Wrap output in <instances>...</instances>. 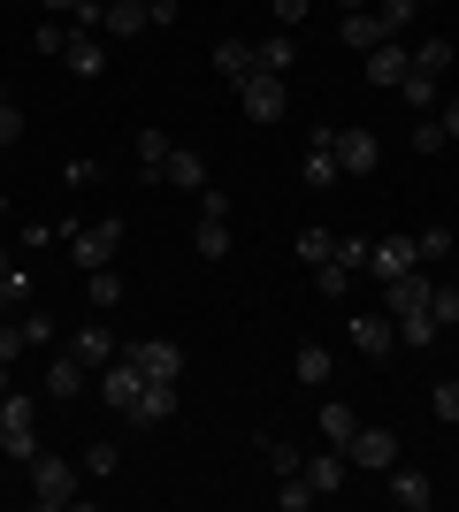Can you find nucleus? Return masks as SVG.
<instances>
[{
    "label": "nucleus",
    "instance_id": "23",
    "mask_svg": "<svg viewBox=\"0 0 459 512\" xmlns=\"http://www.w3.org/2000/svg\"><path fill=\"white\" fill-rule=\"evenodd\" d=\"M192 253H199V260H230V222H222V214H199Z\"/></svg>",
    "mask_w": 459,
    "mask_h": 512
},
{
    "label": "nucleus",
    "instance_id": "54",
    "mask_svg": "<svg viewBox=\"0 0 459 512\" xmlns=\"http://www.w3.org/2000/svg\"><path fill=\"white\" fill-rule=\"evenodd\" d=\"M0 107H16V100H8V85H0Z\"/></svg>",
    "mask_w": 459,
    "mask_h": 512
},
{
    "label": "nucleus",
    "instance_id": "11",
    "mask_svg": "<svg viewBox=\"0 0 459 512\" xmlns=\"http://www.w3.org/2000/svg\"><path fill=\"white\" fill-rule=\"evenodd\" d=\"M360 62H368V85L398 92V77L414 69V54H406V46H398V39H383V46H375V54H360Z\"/></svg>",
    "mask_w": 459,
    "mask_h": 512
},
{
    "label": "nucleus",
    "instance_id": "8",
    "mask_svg": "<svg viewBox=\"0 0 459 512\" xmlns=\"http://www.w3.org/2000/svg\"><path fill=\"white\" fill-rule=\"evenodd\" d=\"M368 268H375L383 283H391V276H406V268H421L414 237H375V245H368Z\"/></svg>",
    "mask_w": 459,
    "mask_h": 512
},
{
    "label": "nucleus",
    "instance_id": "6",
    "mask_svg": "<svg viewBox=\"0 0 459 512\" xmlns=\"http://www.w3.org/2000/svg\"><path fill=\"white\" fill-rule=\"evenodd\" d=\"M345 467L391 474V467H398V436H391V428H352V444H345Z\"/></svg>",
    "mask_w": 459,
    "mask_h": 512
},
{
    "label": "nucleus",
    "instance_id": "48",
    "mask_svg": "<svg viewBox=\"0 0 459 512\" xmlns=\"http://www.w3.org/2000/svg\"><path fill=\"white\" fill-rule=\"evenodd\" d=\"M268 8H276V23H284V31H291V23H299L306 8H314V0H268Z\"/></svg>",
    "mask_w": 459,
    "mask_h": 512
},
{
    "label": "nucleus",
    "instance_id": "16",
    "mask_svg": "<svg viewBox=\"0 0 459 512\" xmlns=\"http://www.w3.org/2000/svg\"><path fill=\"white\" fill-rule=\"evenodd\" d=\"M429 497H437V490H429V474H421V467H391V505L429 512Z\"/></svg>",
    "mask_w": 459,
    "mask_h": 512
},
{
    "label": "nucleus",
    "instance_id": "31",
    "mask_svg": "<svg viewBox=\"0 0 459 512\" xmlns=\"http://www.w3.org/2000/svg\"><path fill=\"white\" fill-rule=\"evenodd\" d=\"M414 69H421V77H444V69H452V39H421L414 46Z\"/></svg>",
    "mask_w": 459,
    "mask_h": 512
},
{
    "label": "nucleus",
    "instance_id": "42",
    "mask_svg": "<svg viewBox=\"0 0 459 512\" xmlns=\"http://www.w3.org/2000/svg\"><path fill=\"white\" fill-rule=\"evenodd\" d=\"M85 467H92V474H115V467H123V451L100 436V444H85Z\"/></svg>",
    "mask_w": 459,
    "mask_h": 512
},
{
    "label": "nucleus",
    "instance_id": "39",
    "mask_svg": "<svg viewBox=\"0 0 459 512\" xmlns=\"http://www.w3.org/2000/svg\"><path fill=\"white\" fill-rule=\"evenodd\" d=\"M23 344H31V337H23V314H0V367L16 360Z\"/></svg>",
    "mask_w": 459,
    "mask_h": 512
},
{
    "label": "nucleus",
    "instance_id": "33",
    "mask_svg": "<svg viewBox=\"0 0 459 512\" xmlns=\"http://www.w3.org/2000/svg\"><path fill=\"white\" fill-rule=\"evenodd\" d=\"M0 421H8V428H39V398L8 390V398H0Z\"/></svg>",
    "mask_w": 459,
    "mask_h": 512
},
{
    "label": "nucleus",
    "instance_id": "43",
    "mask_svg": "<svg viewBox=\"0 0 459 512\" xmlns=\"http://www.w3.org/2000/svg\"><path fill=\"white\" fill-rule=\"evenodd\" d=\"M452 245H459L452 230H421V237H414V253H421V260H444V253H452Z\"/></svg>",
    "mask_w": 459,
    "mask_h": 512
},
{
    "label": "nucleus",
    "instance_id": "53",
    "mask_svg": "<svg viewBox=\"0 0 459 512\" xmlns=\"http://www.w3.org/2000/svg\"><path fill=\"white\" fill-rule=\"evenodd\" d=\"M0 451H8V421H0Z\"/></svg>",
    "mask_w": 459,
    "mask_h": 512
},
{
    "label": "nucleus",
    "instance_id": "38",
    "mask_svg": "<svg viewBox=\"0 0 459 512\" xmlns=\"http://www.w3.org/2000/svg\"><path fill=\"white\" fill-rule=\"evenodd\" d=\"M276 505H284V512H306V505H314V482H306V474H284V490H276Z\"/></svg>",
    "mask_w": 459,
    "mask_h": 512
},
{
    "label": "nucleus",
    "instance_id": "52",
    "mask_svg": "<svg viewBox=\"0 0 459 512\" xmlns=\"http://www.w3.org/2000/svg\"><path fill=\"white\" fill-rule=\"evenodd\" d=\"M0 398H8V367H0Z\"/></svg>",
    "mask_w": 459,
    "mask_h": 512
},
{
    "label": "nucleus",
    "instance_id": "50",
    "mask_svg": "<svg viewBox=\"0 0 459 512\" xmlns=\"http://www.w3.org/2000/svg\"><path fill=\"white\" fill-rule=\"evenodd\" d=\"M77 8H85V0H46V16H77Z\"/></svg>",
    "mask_w": 459,
    "mask_h": 512
},
{
    "label": "nucleus",
    "instance_id": "41",
    "mask_svg": "<svg viewBox=\"0 0 459 512\" xmlns=\"http://www.w3.org/2000/svg\"><path fill=\"white\" fill-rule=\"evenodd\" d=\"M429 413H437V421H459V383H452V375L429 390Z\"/></svg>",
    "mask_w": 459,
    "mask_h": 512
},
{
    "label": "nucleus",
    "instance_id": "55",
    "mask_svg": "<svg viewBox=\"0 0 459 512\" xmlns=\"http://www.w3.org/2000/svg\"><path fill=\"white\" fill-rule=\"evenodd\" d=\"M345 8H368V0H345Z\"/></svg>",
    "mask_w": 459,
    "mask_h": 512
},
{
    "label": "nucleus",
    "instance_id": "5",
    "mask_svg": "<svg viewBox=\"0 0 459 512\" xmlns=\"http://www.w3.org/2000/svg\"><path fill=\"white\" fill-rule=\"evenodd\" d=\"M238 107L253 115V123H276V115L291 107V85H284V77H268V69H253V77L238 85Z\"/></svg>",
    "mask_w": 459,
    "mask_h": 512
},
{
    "label": "nucleus",
    "instance_id": "47",
    "mask_svg": "<svg viewBox=\"0 0 459 512\" xmlns=\"http://www.w3.org/2000/svg\"><path fill=\"white\" fill-rule=\"evenodd\" d=\"M23 138V107H0V146H16Z\"/></svg>",
    "mask_w": 459,
    "mask_h": 512
},
{
    "label": "nucleus",
    "instance_id": "19",
    "mask_svg": "<svg viewBox=\"0 0 459 512\" xmlns=\"http://www.w3.org/2000/svg\"><path fill=\"white\" fill-rule=\"evenodd\" d=\"M100 23H108V39H138V31L153 23V8H146V0H108V16H100Z\"/></svg>",
    "mask_w": 459,
    "mask_h": 512
},
{
    "label": "nucleus",
    "instance_id": "3",
    "mask_svg": "<svg viewBox=\"0 0 459 512\" xmlns=\"http://www.w3.org/2000/svg\"><path fill=\"white\" fill-rule=\"evenodd\" d=\"M329 153H337V169H345V184L352 176H375V161H383V138H375V130H329Z\"/></svg>",
    "mask_w": 459,
    "mask_h": 512
},
{
    "label": "nucleus",
    "instance_id": "14",
    "mask_svg": "<svg viewBox=\"0 0 459 512\" xmlns=\"http://www.w3.org/2000/svg\"><path fill=\"white\" fill-rule=\"evenodd\" d=\"M161 184H169V192H199V184H207V161H199L192 146H169V169H161Z\"/></svg>",
    "mask_w": 459,
    "mask_h": 512
},
{
    "label": "nucleus",
    "instance_id": "30",
    "mask_svg": "<svg viewBox=\"0 0 459 512\" xmlns=\"http://www.w3.org/2000/svg\"><path fill=\"white\" fill-rule=\"evenodd\" d=\"M69 39H77V23H62V16H46V23H39V54H46V62H62Z\"/></svg>",
    "mask_w": 459,
    "mask_h": 512
},
{
    "label": "nucleus",
    "instance_id": "7",
    "mask_svg": "<svg viewBox=\"0 0 459 512\" xmlns=\"http://www.w3.org/2000/svg\"><path fill=\"white\" fill-rule=\"evenodd\" d=\"M100 390H108V406H115V413H131V406H138V390H146V375H138V367L115 352V360L100 367Z\"/></svg>",
    "mask_w": 459,
    "mask_h": 512
},
{
    "label": "nucleus",
    "instance_id": "34",
    "mask_svg": "<svg viewBox=\"0 0 459 512\" xmlns=\"http://www.w3.org/2000/svg\"><path fill=\"white\" fill-rule=\"evenodd\" d=\"M329 245H337L329 230H299V237H291V253H299L306 268H322V260H329Z\"/></svg>",
    "mask_w": 459,
    "mask_h": 512
},
{
    "label": "nucleus",
    "instance_id": "17",
    "mask_svg": "<svg viewBox=\"0 0 459 512\" xmlns=\"http://www.w3.org/2000/svg\"><path fill=\"white\" fill-rule=\"evenodd\" d=\"M62 62H69V77H100V69H108V46H100V31H77Z\"/></svg>",
    "mask_w": 459,
    "mask_h": 512
},
{
    "label": "nucleus",
    "instance_id": "46",
    "mask_svg": "<svg viewBox=\"0 0 459 512\" xmlns=\"http://www.w3.org/2000/svg\"><path fill=\"white\" fill-rule=\"evenodd\" d=\"M375 16H383V31H391V39H398V31H406V16H414V0H383Z\"/></svg>",
    "mask_w": 459,
    "mask_h": 512
},
{
    "label": "nucleus",
    "instance_id": "35",
    "mask_svg": "<svg viewBox=\"0 0 459 512\" xmlns=\"http://www.w3.org/2000/svg\"><path fill=\"white\" fill-rule=\"evenodd\" d=\"M444 146H452V138H444L437 115H414V153H421V161H429V153H444Z\"/></svg>",
    "mask_w": 459,
    "mask_h": 512
},
{
    "label": "nucleus",
    "instance_id": "20",
    "mask_svg": "<svg viewBox=\"0 0 459 512\" xmlns=\"http://www.w3.org/2000/svg\"><path fill=\"white\" fill-rule=\"evenodd\" d=\"M77 390H85V360H77V352L46 360V398H77Z\"/></svg>",
    "mask_w": 459,
    "mask_h": 512
},
{
    "label": "nucleus",
    "instance_id": "28",
    "mask_svg": "<svg viewBox=\"0 0 459 512\" xmlns=\"http://www.w3.org/2000/svg\"><path fill=\"white\" fill-rule=\"evenodd\" d=\"M253 62H261L268 77H291V62H299V54H291V39L276 31V39H261V46H253Z\"/></svg>",
    "mask_w": 459,
    "mask_h": 512
},
{
    "label": "nucleus",
    "instance_id": "36",
    "mask_svg": "<svg viewBox=\"0 0 459 512\" xmlns=\"http://www.w3.org/2000/svg\"><path fill=\"white\" fill-rule=\"evenodd\" d=\"M314 291H322V299H345V291H352V268L322 260V268H314Z\"/></svg>",
    "mask_w": 459,
    "mask_h": 512
},
{
    "label": "nucleus",
    "instance_id": "2",
    "mask_svg": "<svg viewBox=\"0 0 459 512\" xmlns=\"http://www.w3.org/2000/svg\"><path fill=\"white\" fill-rule=\"evenodd\" d=\"M31 497H39L46 512L54 505H77V467H69V459H54V451H39V459H31Z\"/></svg>",
    "mask_w": 459,
    "mask_h": 512
},
{
    "label": "nucleus",
    "instance_id": "24",
    "mask_svg": "<svg viewBox=\"0 0 459 512\" xmlns=\"http://www.w3.org/2000/svg\"><path fill=\"white\" fill-rule=\"evenodd\" d=\"M391 321H398V344H414V352H421V344H437V337H444L429 306H414V314H391Z\"/></svg>",
    "mask_w": 459,
    "mask_h": 512
},
{
    "label": "nucleus",
    "instance_id": "32",
    "mask_svg": "<svg viewBox=\"0 0 459 512\" xmlns=\"http://www.w3.org/2000/svg\"><path fill=\"white\" fill-rule=\"evenodd\" d=\"M85 299L92 306H123V276H115V268H92V276H85Z\"/></svg>",
    "mask_w": 459,
    "mask_h": 512
},
{
    "label": "nucleus",
    "instance_id": "15",
    "mask_svg": "<svg viewBox=\"0 0 459 512\" xmlns=\"http://www.w3.org/2000/svg\"><path fill=\"white\" fill-rule=\"evenodd\" d=\"M383 39H391V31H383L375 8H345V46H352V54H375Z\"/></svg>",
    "mask_w": 459,
    "mask_h": 512
},
{
    "label": "nucleus",
    "instance_id": "22",
    "mask_svg": "<svg viewBox=\"0 0 459 512\" xmlns=\"http://www.w3.org/2000/svg\"><path fill=\"white\" fill-rule=\"evenodd\" d=\"M215 69H222V85H245L261 62H253V46H245V39H222L215 46Z\"/></svg>",
    "mask_w": 459,
    "mask_h": 512
},
{
    "label": "nucleus",
    "instance_id": "21",
    "mask_svg": "<svg viewBox=\"0 0 459 512\" xmlns=\"http://www.w3.org/2000/svg\"><path fill=\"white\" fill-rule=\"evenodd\" d=\"M69 352H77V360H85V367H108L115 352H123V344H115L108 329H100V321H92V329H77V337H69Z\"/></svg>",
    "mask_w": 459,
    "mask_h": 512
},
{
    "label": "nucleus",
    "instance_id": "49",
    "mask_svg": "<svg viewBox=\"0 0 459 512\" xmlns=\"http://www.w3.org/2000/svg\"><path fill=\"white\" fill-rule=\"evenodd\" d=\"M437 123H444V138H459V100H437Z\"/></svg>",
    "mask_w": 459,
    "mask_h": 512
},
{
    "label": "nucleus",
    "instance_id": "56",
    "mask_svg": "<svg viewBox=\"0 0 459 512\" xmlns=\"http://www.w3.org/2000/svg\"><path fill=\"white\" fill-rule=\"evenodd\" d=\"M414 8H437V0H414Z\"/></svg>",
    "mask_w": 459,
    "mask_h": 512
},
{
    "label": "nucleus",
    "instance_id": "37",
    "mask_svg": "<svg viewBox=\"0 0 459 512\" xmlns=\"http://www.w3.org/2000/svg\"><path fill=\"white\" fill-rule=\"evenodd\" d=\"M329 260H337V268H352V276H360V268H368V237H337V245H329Z\"/></svg>",
    "mask_w": 459,
    "mask_h": 512
},
{
    "label": "nucleus",
    "instance_id": "45",
    "mask_svg": "<svg viewBox=\"0 0 459 512\" xmlns=\"http://www.w3.org/2000/svg\"><path fill=\"white\" fill-rule=\"evenodd\" d=\"M429 314H437V329H452L459 321V291H429Z\"/></svg>",
    "mask_w": 459,
    "mask_h": 512
},
{
    "label": "nucleus",
    "instance_id": "13",
    "mask_svg": "<svg viewBox=\"0 0 459 512\" xmlns=\"http://www.w3.org/2000/svg\"><path fill=\"white\" fill-rule=\"evenodd\" d=\"M429 291H437V283L421 276V268H406V276L383 283V306H391V314H414V306H429Z\"/></svg>",
    "mask_w": 459,
    "mask_h": 512
},
{
    "label": "nucleus",
    "instance_id": "29",
    "mask_svg": "<svg viewBox=\"0 0 459 512\" xmlns=\"http://www.w3.org/2000/svg\"><path fill=\"white\" fill-rule=\"evenodd\" d=\"M138 169L161 184V169H169V138H161V130H138Z\"/></svg>",
    "mask_w": 459,
    "mask_h": 512
},
{
    "label": "nucleus",
    "instance_id": "25",
    "mask_svg": "<svg viewBox=\"0 0 459 512\" xmlns=\"http://www.w3.org/2000/svg\"><path fill=\"white\" fill-rule=\"evenodd\" d=\"M314 428H322V444H337V451H345V444H352V428H360V421H352V406H337V398H329V406L314 413Z\"/></svg>",
    "mask_w": 459,
    "mask_h": 512
},
{
    "label": "nucleus",
    "instance_id": "9",
    "mask_svg": "<svg viewBox=\"0 0 459 512\" xmlns=\"http://www.w3.org/2000/svg\"><path fill=\"white\" fill-rule=\"evenodd\" d=\"M306 192H329V184H345V169H337V153H329V123L314 130V146H306Z\"/></svg>",
    "mask_w": 459,
    "mask_h": 512
},
{
    "label": "nucleus",
    "instance_id": "51",
    "mask_svg": "<svg viewBox=\"0 0 459 512\" xmlns=\"http://www.w3.org/2000/svg\"><path fill=\"white\" fill-rule=\"evenodd\" d=\"M8 276H16V260H8V245H0V283H8Z\"/></svg>",
    "mask_w": 459,
    "mask_h": 512
},
{
    "label": "nucleus",
    "instance_id": "40",
    "mask_svg": "<svg viewBox=\"0 0 459 512\" xmlns=\"http://www.w3.org/2000/svg\"><path fill=\"white\" fill-rule=\"evenodd\" d=\"M261 451H268V467H276V474H299V459H306V451H299V444H284V436H268Z\"/></svg>",
    "mask_w": 459,
    "mask_h": 512
},
{
    "label": "nucleus",
    "instance_id": "18",
    "mask_svg": "<svg viewBox=\"0 0 459 512\" xmlns=\"http://www.w3.org/2000/svg\"><path fill=\"white\" fill-rule=\"evenodd\" d=\"M131 421H146V428L176 421V383H146V390H138V406H131Z\"/></svg>",
    "mask_w": 459,
    "mask_h": 512
},
{
    "label": "nucleus",
    "instance_id": "4",
    "mask_svg": "<svg viewBox=\"0 0 459 512\" xmlns=\"http://www.w3.org/2000/svg\"><path fill=\"white\" fill-rule=\"evenodd\" d=\"M115 245H123V222H115V214H108V222H77V230H69V253H77L85 276H92V268H108Z\"/></svg>",
    "mask_w": 459,
    "mask_h": 512
},
{
    "label": "nucleus",
    "instance_id": "1",
    "mask_svg": "<svg viewBox=\"0 0 459 512\" xmlns=\"http://www.w3.org/2000/svg\"><path fill=\"white\" fill-rule=\"evenodd\" d=\"M123 360H131L146 383H176V375H184V344H176V337H131V344H123Z\"/></svg>",
    "mask_w": 459,
    "mask_h": 512
},
{
    "label": "nucleus",
    "instance_id": "44",
    "mask_svg": "<svg viewBox=\"0 0 459 512\" xmlns=\"http://www.w3.org/2000/svg\"><path fill=\"white\" fill-rule=\"evenodd\" d=\"M23 337H31V344H54V314H46V306H31V314H23Z\"/></svg>",
    "mask_w": 459,
    "mask_h": 512
},
{
    "label": "nucleus",
    "instance_id": "12",
    "mask_svg": "<svg viewBox=\"0 0 459 512\" xmlns=\"http://www.w3.org/2000/svg\"><path fill=\"white\" fill-rule=\"evenodd\" d=\"M299 474L314 482V497H329V490H345V451L337 444H322L314 459H299Z\"/></svg>",
    "mask_w": 459,
    "mask_h": 512
},
{
    "label": "nucleus",
    "instance_id": "57",
    "mask_svg": "<svg viewBox=\"0 0 459 512\" xmlns=\"http://www.w3.org/2000/svg\"><path fill=\"white\" fill-rule=\"evenodd\" d=\"M0 214H8V192H0Z\"/></svg>",
    "mask_w": 459,
    "mask_h": 512
},
{
    "label": "nucleus",
    "instance_id": "26",
    "mask_svg": "<svg viewBox=\"0 0 459 512\" xmlns=\"http://www.w3.org/2000/svg\"><path fill=\"white\" fill-rule=\"evenodd\" d=\"M291 375H299L306 390H322L329 375H337V367H329V352H322V344H299V360H291Z\"/></svg>",
    "mask_w": 459,
    "mask_h": 512
},
{
    "label": "nucleus",
    "instance_id": "27",
    "mask_svg": "<svg viewBox=\"0 0 459 512\" xmlns=\"http://www.w3.org/2000/svg\"><path fill=\"white\" fill-rule=\"evenodd\" d=\"M398 92H406V107H414V115H437V77L406 69V77H398Z\"/></svg>",
    "mask_w": 459,
    "mask_h": 512
},
{
    "label": "nucleus",
    "instance_id": "10",
    "mask_svg": "<svg viewBox=\"0 0 459 512\" xmlns=\"http://www.w3.org/2000/svg\"><path fill=\"white\" fill-rule=\"evenodd\" d=\"M398 344V321L391 314H352V352H368V360H383Z\"/></svg>",
    "mask_w": 459,
    "mask_h": 512
}]
</instances>
